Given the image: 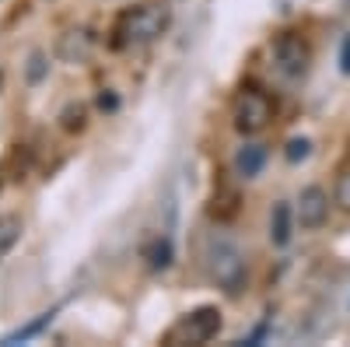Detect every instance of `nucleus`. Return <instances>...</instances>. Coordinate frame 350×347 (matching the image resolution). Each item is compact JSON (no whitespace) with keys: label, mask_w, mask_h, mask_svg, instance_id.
Wrapping results in <instances>:
<instances>
[{"label":"nucleus","mask_w":350,"mask_h":347,"mask_svg":"<svg viewBox=\"0 0 350 347\" xmlns=\"http://www.w3.org/2000/svg\"><path fill=\"white\" fill-rule=\"evenodd\" d=\"M172 14L168 8L158 4H140V8H126L112 25V46L116 49H126V46H144L158 39L165 28H168Z\"/></svg>","instance_id":"1"},{"label":"nucleus","mask_w":350,"mask_h":347,"mask_svg":"<svg viewBox=\"0 0 350 347\" xmlns=\"http://www.w3.org/2000/svg\"><path fill=\"white\" fill-rule=\"evenodd\" d=\"M203 267H207V274L224 287L228 295H239L245 281H249V264H245V253L224 239V235H214L207 242V249H203Z\"/></svg>","instance_id":"2"},{"label":"nucleus","mask_w":350,"mask_h":347,"mask_svg":"<svg viewBox=\"0 0 350 347\" xmlns=\"http://www.w3.org/2000/svg\"><path fill=\"white\" fill-rule=\"evenodd\" d=\"M273 99L267 92H259V88H242L235 95V102H231V123H235L239 133L252 137V133H262L270 123H273Z\"/></svg>","instance_id":"3"},{"label":"nucleus","mask_w":350,"mask_h":347,"mask_svg":"<svg viewBox=\"0 0 350 347\" xmlns=\"http://www.w3.org/2000/svg\"><path fill=\"white\" fill-rule=\"evenodd\" d=\"M221 309H214V305H200V309H193V312H186L179 323H175L172 330H168V344H207V340H214L217 333H221Z\"/></svg>","instance_id":"4"},{"label":"nucleus","mask_w":350,"mask_h":347,"mask_svg":"<svg viewBox=\"0 0 350 347\" xmlns=\"http://www.w3.org/2000/svg\"><path fill=\"white\" fill-rule=\"evenodd\" d=\"M273 64H277V70L284 74V77H301L305 70H308V64H312V49H308V42L301 39V36H295V32H284V36H277L273 39Z\"/></svg>","instance_id":"5"},{"label":"nucleus","mask_w":350,"mask_h":347,"mask_svg":"<svg viewBox=\"0 0 350 347\" xmlns=\"http://www.w3.org/2000/svg\"><path fill=\"white\" fill-rule=\"evenodd\" d=\"M295 218L305 231H315L323 228L326 218H329V193L323 186H305L295 200Z\"/></svg>","instance_id":"6"},{"label":"nucleus","mask_w":350,"mask_h":347,"mask_svg":"<svg viewBox=\"0 0 350 347\" xmlns=\"http://www.w3.org/2000/svg\"><path fill=\"white\" fill-rule=\"evenodd\" d=\"M95 53V32L92 28H84V25H77V28H67V32L56 39V60L60 64H84L88 56Z\"/></svg>","instance_id":"7"},{"label":"nucleus","mask_w":350,"mask_h":347,"mask_svg":"<svg viewBox=\"0 0 350 347\" xmlns=\"http://www.w3.org/2000/svg\"><path fill=\"white\" fill-rule=\"evenodd\" d=\"M295 207L287 204V200H277L273 211H270V242L277 249H284L291 242V235H295Z\"/></svg>","instance_id":"8"},{"label":"nucleus","mask_w":350,"mask_h":347,"mask_svg":"<svg viewBox=\"0 0 350 347\" xmlns=\"http://www.w3.org/2000/svg\"><path fill=\"white\" fill-rule=\"evenodd\" d=\"M267 148L262 144H245V148H239V155H235V172L242 179H256L262 168H267Z\"/></svg>","instance_id":"9"},{"label":"nucleus","mask_w":350,"mask_h":347,"mask_svg":"<svg viewBox=\"0 0 350 347\" xmlns=\"http://www.w3.org/2000/svg\"><path fill=\"white\" fill-rule=\"evenodd\" d=\"M21 231H25L21 214H0V256H8L21 242Z\"/></svg>","instance_id":"10"},{"label":"nucleus","mask_w":350,"mask_h":347,"mask_svg":"<svg viewBox=\"0 0 350 347\" xmlns=\"http://www.w3.org/2000/svg\"><path fill=\"white\" fill-rule=\"evenodd\" d=\"M56 320V309H49V312H39V320H32V323H25V326H18V330H11L8 337H4V344H25V340H32V337H39L49 323Z\"/></svg>","instance_id":"11"},{"label":"nucleus","mask_w":350,"mask_h":347,"mask_svg":"<svg viewBox=\"0 0 350 347\" xmlns=\"http://www.w3.org/2000/svg\"><path fill=\"white\" fill-rule=\"evenodd\" d=\"M172 256H175V253H172V239H168V235H165V239H158V242L148 249V259H151V267H154V270L172 267Z\"/></svg>","instance_id":"12"},{"label":"nucleus","mask_w":350,"mask_h":347,"mask_svg":"<svg viewBox=\"0 0 350 347\" xmlns=\"http://www.w3.org/2000/svg\"><path fill=\"white\" fill-rule=\"evenodd\" d=\"M308 155H312V140H308V137H291V140H287V148H284V158H287V162L298 165V162H305Z\"/></svg>","instance_id":"13"},{"label":"nucleus","mask_w":350,"mask_h":347,"mask_svg":"<svg viewBox=\"0 0 350 347\" xmlns=\"http://www.w3.org/2000/svg\"><path fill=\"white\" fill-rule=\"evenodd\" d=\"M333 200H336V207L350 214V168H343L340 176H336V186H333Z\"/></svg>","instance_id":"14"},{"label":"nucleus","mask_w":350,"mask_h":347,"mask_svg":"<svg viewBox=\"0 0 350 347\" xmlns=\"http://www.w3.org/2000/svg\"><path fill=\"white\" fill-rule=\"evenodd\" d=\"M84 123H88V109L84 105H67L64 109V130H84Z\"/></svg>","instance_id":"15"},{"label":"nucleus","mask_w":350,"mask_h":347,"mask_svg":"<svg viewBox=\"0 0 350 347\" xmlns=\"http://www.w3.org/2000/svg\"><path fill=\"white\" fill-rule=\"evenodd\" d=\"M49 70V64H46V53H32V60H28V81H42V74Z\"/></svg>","instance_id":"16"},{"label":"nucleus","mask_w":350,"mask_h":347,"mask_svg":"<svg viewBox=\"0 0 350 347\" xmlns=\"http://www.w3.org/2000/svg\"><path fill=\"white\" fill-rule=\"evenodd\" d=\"M340 70H343V74H350V36H347L343 53H340Z\"/></svg>","instance_id":"17"},{"label":"nucleus","mask_w":350,"mask_h":347,"mask_svg":"<svg viewBox=\"0 0 350 347\" xmlns=\"http://www.w3.org/2000/svg\"><path fill=\"white\" fill-rule=\"evenodd\" d=\"M98 105L102 109H116V95H98Z\"/></svg>","instance_id":"18"}]
</instances>
